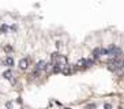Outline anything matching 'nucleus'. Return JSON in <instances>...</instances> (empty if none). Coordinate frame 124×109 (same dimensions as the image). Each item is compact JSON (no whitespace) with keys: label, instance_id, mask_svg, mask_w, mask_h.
Masks as SVG:
<instances>
[{"label":"nucleus","instance_id":"39448f33","mask_svg":"<svg viewBox=\"0 0 124 109\" xmlns=\"http://www.w3.org/2000/svg\"><path fill=\"white\" fill-rule=\"evenodd\" d=\"M6 64H7V65H12V64H14V60H12L11 57H7V59H6Z\"/></svg>","mask_w":124,"mask_h":109},{"label":"nucleus","instance_id":"7ed1b4c3","mask_svg":"<svg viewBox=\"0 0 124 109\" xmlns=\"http://www.w3.org/2000/svg\"><path fill=\"white\" fill-rule=\"evenodd\" d=\"M102 53H105V49H102V48H97V49H94V51H93V56H94L95 59L100 57Z\"/></svg>","mask_w":124,"mask_h":109},{"label":"nucleus","instance_id":"f257e3e1","mask_svg":"<svg viewBox=\"0 0 124 109\" xmlns=\"http://www.w3.org/2000/svg\"><path fill=\"white\" fill-rule=\"evenodd\" d=\"M46 63H45V62H38V63H37V65H36V71H37V72H40V71H42V70H45V68H46Z\"/></svg>","mask_w":124,"mask_h":109},{"label":"nucleus","instance_id":"20e7f679","mask_svg":"<svg viewBox=\"0 0 124 109\" xmlns=\"http://www.w3.org/2000/svg\"><path fill=\"white\" fill-rule=\"evenodd\" d=\"M3 76H4V79L11 80L12 79V72L10 71V70H7V71H4V72H3Z\"/></svg>","mask_w":124,"mask_h":109},{"label":"nucleus","instance_id":"f03ea898","mask_svg":"<svg viewBox=\"0 0 124 109\" xmlns=\"http://www.w3.org/2000/svg\"><path fill=\"white\" fill-rule=\"evenodd\" d=\"M29 67V60L27 59H22L21 62H19V68L21 70H26Z\"/></svg>","mask_w":124,"mask_h":109}]
</instances>
